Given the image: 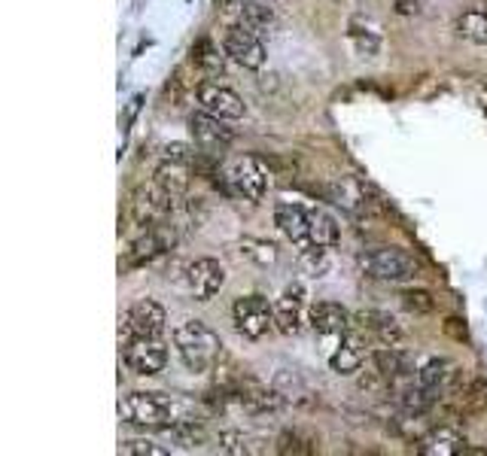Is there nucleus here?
<instances>
[{
    "mask_svg": "<svg viewBox=\"0 0 487 456\" xmlns=\"http://www.w3.org/2000/svg\"><path fill=\"white\" fill-rule=\"evenodd\" d=\"M119 417L129 426L143 429H171L180 420H186V402L167 393H129L119 402Z\"/></svg>",
    "mask_w": 487,
    "mask_h": 456,
    "instance_id": "1",
    "label": "nucleus"
},
{
    "mask_svg": "<svg viewBox=\"0 0 487 456\" xmlns=\"http://www.w3.org/2000/svg\"><path fill=\"white\" fill-rule=\"evenodd\" d=\"M174 347L193 374L211 371L222 356V338L202 319H183L174 329Z\"/></svg>",
    "mask_w": 487,
    "mask_h": 456,
    "instance_id": "2",
    "label": "nucleus"
},
{
    "mask_svg": "<svg viewBox=\"0 0 487 456\" xmlns=\"http://www.w3.org/2000/svg\"><path fill=\"white\" fill-rule=\"evenodd\" d=\"M359 268L365 277L384 280V283H409L420 277V262L402 246H374L359 255Z\"/></svg>",
    "mask_w": 487,
    "mask_h": 456,
    "instance_id": "3",
    "label": "nucleus"
},
{
    "mask_svg": "<svg viewBox=\"0 0 487 456\" xmlns=\"http://www.w3.org/2000/svg\"><path fill=\"white\" fill-rule=\"evenodd\" d=\"M275 226L281 228V235L299 250L302 259L317 262L326 253L323 246L314 241V235H311V213L305 204L277 201L275 204Z\"/></svg>",
    "mask_w": 487,
    "mask_h": 456,
    "instance_id": "4",
    "label": "nucleus"
},
{
    "mask_svg": "<svg viewBox=\"0 0 487 456\" xmlns=\"http://www.w3.org/2000/svg\"><path fill=\"white\" fill-rule=\"evenodd\" d=\"M231 323H235L238 335H244L247 341H262L275 329V308L259 292L241 295V299L231 304Z\"/></svg>",
    "mask_w": 487,
    "mask_h": 456,
    "instance_id": "5",
    "label": "nucleus"
},
{
    "mask_svg": "<svg viewBox=\"0 0 487 456\" xmlns=\"http://www.w3.org/2000/svg\"><path fill=\"white\" fill-rule=\"evenodd\" d=\"M222 49H226L229 58L244 70L266 67V43L259 40V31L247 28L244 22L226 28V34H222Z\"/></svg>",
    "mask_w": 487,
    "mask_h": 456,
    "instance_id": "6",
    "label": "nucleus"
},
{
    "mask_svg": "<svg viewBox=\"0 0 487 456\" xmlns=\"http://www.w3.org/2000/svg\"><path fill=\"white\" fill-rule=\"evenodd\" d=\"M167 326L165 308L156 299H140L134 301L129 310L122 314V335L125 344L134 338H162Z\"/></svg>",
    "mask_w": 487,
    "mask_h": 456,
    "instance_id": "7",
    "label": "nucleus"
},
{
    "mask_svg": "<svg viewBox=\"0 0 487 456\" xmlns=\"http://www.w3.org/2000/svg\"><path fill=\"white\" fill-rule=\"evenodd\" d=\"M189 134H193V143L202 156H222L235 140V131L226 125V119L207 113V110L189 116Z\"/></svg>",
    "mask_w": 487,
    "mask_h": 456,
    "instance_id": "8",
    "label": "nucleus"
},
{
    "mask_svg": "<svg viewBox=\"0 0 487 456\" xmlns=\"http://www.w3.org/2000/svg\"><path fill=\"white\" fill-rule=\"evenodd\" d=\"M222 177L229 180L231 192L247 198V201H262V198H266L268 177H266V167H262L259 158H253V156L235 158V162L226 167Z\"/></svg>",
    "mask_w": 487,
    "mask_h": 456,
    "instance_id": "9",
    "label": "nucleus"
},
{
    "mask_svg": "<svg viewBox=\"0 0 487 456\" xmlns=\"http://www.w3.org/2000/svg\"><path fill=\"white\" fill-rule=\"evenodd\" d=\"M125 365L138 378H153V374L165 371L167 347L158 338H134L125 344Z\"/></svg>",
    "mask_w": 487,
    "mask_h": 456,
    "instance_id": "10",
    "label": "nucleus"
},
{
    "mask_svg": "<svg viewBox=\"0 0 487 456\" xmlns=\"http://www.w3.org/2000/svg\"><path fill=\"white\" fill-rule=\"evenodd\" d=\"M305 310H308V292L302 283H290L281 292V299L275 301V329L281 335H299L305 326Z\"/></svg>",
    "mask_w": 487,
    "mask_h": 456,
    "instance_id": "11",
    "label": "nucleus"
},
{
    "mask_svg": "<svg viewBox=\"0 0 487 456\" xmlns=\"http://www.w3.org/2000/svg\"><path fill=\"white\" fill-rule=\"evenodd\" d=\"M414 380L420 383L423 389H429L438 402H442L445 396L451 393V389H457L460 383H463V371H460V365L457 362H451V359H427L420 368H418V374H414Z\"/></svg>",
    "mask_w": 487,
    "mask_h": 456,
    "instance_id": "12",
    "label": "nucleus"
},
{
    "mask_svg": "<svg viewBox=\"0 0 487 456\" xmlns=\"http://www.w3.org/2000/svg\"><path fill=\"white\" fill-rule=\"evenodd\" d=\"M195 98H198V103H202V110H207V113H213L220 119H226V122L244 119V113H247L241 94L231 92L229 85H220V83H198Z\"/></svg>",
    "mask_w": 487,
    "mask_h": 456,
    "instance_id": "13",
    "label": "nucleus"
},
{
    "mask_svg": "<svg viewBox=\"0 0 487 456\" xmlns=\"http://www.w3.org/2000/svg\"><path fill=\"white\" fill-rule=\"evenodd\" d=\"M174 241H177V231H174L171 222H156V226L143 228L140 237L131 244L129 250V265H143V262H153L158 259L162 253H167L174 246Z\"/></svg>",
    "mask_w": 487,
    "mask_h": 456,
    "instance_id": "14",
    "label": "nucleus"
},
{
    "mask_svg": "<svg viewBox=\"0 0 487 456\" xmlns=\"http://www.w3.org/2000/svg\"><path fill=\"white\" fill-rule=\"evenodd\" d=\"M186 283L195 301H211L226 286V268L217 259H195L186 268Z\"/></svg>",
    "mask_w": 487,
    "mask_h": 456,
    "instance_id": "15",
    "label": "nucleus"
},
{
    "mask_svg": "<svg viewBox=\"0 0 487 456\" xmlns=\"http://www.w3.org/2000/svg\"><path fill=\"white\" fill-rule=\"evenodd\" d=\"M369 335L363 329H356V326H350V332L341 338L338 350L329 356V368L335 374H356L359 368H363L365 356H369Z\"/></svg>",
    "mask_w": 487,
    "mask_h": 456,
    "instance_id": "16",
    "label": "nucleus"
},
{
    "mask_svg": "<svg viewBox=\"0 0 487 456\" xmlns=\"http://www.w3.org/2000/svg\"><path fill=\"white\" fill-rule=\"evenodd\" d=\"M369 359H372V365L378 368L390 383H393V387H405V383L414 380V374H418L411 353L402 347H384V344H381L378 350H372Z\"/></svg>",
    "mask_w": 487,
    "mask_h": 456,
    "instance_id": "17",
    "label": "nucleus"
},
{
    "mask_svg": "<svg viewBox=\"0 0 487 456\" xmlns=\"http://www.w3.org/2000/svg\"><path fill=\"white\" fill-rule=\"evenodd\" d=\"M308 323L311 329L323 335V338H345L350 326H354V317L347 314V308H341V304L335 301H317L314 308L308 310Z\"/></svg>",
    "mask_w": 487,
    "mask_h": 456,
    "instance_id": "18",
    "label": "nucleus"
},
{
    "mask_svg": "<svg viewBox=\"0 0 487 456\" xmlns=\"http://www.w3.org/2000/svg\"><path fill=\"white\" fill-rule=\"evenodd\" d=\"M354 326L369 335L374 344H384V347H399L405 338L402 326H399L396 317L387 314V310H359L354 317Z\"/></svg>",
    "mask_w": 487,
    "mask_h": 456,
    "instance_id": "19",
    "label": "nucleus"
},
{
    "mask_svg": "<svg viewBox=\"0 0 487 456\" xmlns=\"http://www.w3.org/2000/svg\"><path fill=\"white\" fill-rule=\"evenodd\" d=\"M418 453H429V456H451V453H466V438H463V432L457 426H451V423H442V426H436L433 432H427V435L418 442Z\"/></svg>",
    "mask_w": 487,
    "mask_h": 456,
    "instance_id": "20",
    "label": "nucleus"
},
{
    "mask_svg": "<svg viewBox=\"0 0 487 456\" xmlns=\"http://www.w3.org/2000/svg\"><path fill=\"white\" fill-rule=\"evenodd\" d=\"M193 167L186 162H174V158H162L158 167L153 171V183H158L167 195L183 198L189 192V183H193Z\"/></svg>",
    "mask_w": 487,
    "mask_h": 456,
    "instance_id": "21",
    "label": "nucleus"
},
{
    "mask_svg": "<svg viewBox=\"0 0 487 456\" xmlns=\"http://www.w3.org/2000/svg\"><path fill=\"white\" fill-rule=\"evenodd\" d=\"M238 22H244L253 31H268L277 22V13L271 0H241L238 4Z\"/></svg>",
    "mask_w": 487,
    "mask_h": 456,
    "instance_id": "22",
    "label": "nucleus"
},
{
    "mask_svg": "<svg viewBox=\"0 0 487 456\" xmlns=\"http://www.w3.org/2000/svg\"><path fill=\"white\" fill-rule=\"evenodd\" d=\"M347 40L359 58H374V55H381V34L372 25H365L363 19H350Z\"/></svg>",
    "mask_w": 487,
    "mask_h": 456,
    "instance_id": "23",
    "label": "nucleus"
},
{
    "mask_svg": "<svg viewBox=\"0 0 487 456\" xmlns=\"http://www.w3.org/2000/svg\"><path fill=\"white\" fill-rule=\"evenodd\" d=\"M311 213V235H314V241L323 246V250H332L335 244L341 241V228L338 222H335L332 213H326L323 207H308Z\"/></svg>",
    "mask_w": 487,
    "mask_h": 456,
    "instance_id": "24",
    "label": "nucleus"
},
{
    "mask_svg": "<svg viewBox=\"0 0 487 456\" xmlns=\"http://www.w3.org/2000/svg\"><path fill=\"white\" fill-rule=\"evenodd\" d=\"M226 49L220 52V46H213L211 40H198L193 46V64L198 70H204L207 76H222V70H226Z\"/></svg>",
    "mask_w": 487,
    "mask_h": 456,
    "instance_id": "25",
    "label": "nucleus"
},
{
    "mask_svg": "<svg viewBox=\"0 0 487 456\" xmlns=\"http://www.w3.org/2000/svg\"><path fill=\"white\" fill-rule=\"evenodd\" d=\"M275 451L277 453H284V456H311V453H317L320 447H317V438L314 435H308V432H302V429H286L277 435V442H275Z\"/></svg>",
    "mask_w": 487,
    "mask_h": 456,
    "instance_id": "26",
    "label": "nucleus"
},
{
    "mask_svg": "<svg viewBox=\"0 0 487 456\" xmlns=\"http://www.w3.org/2000/svg\"><path fill=\"white\" fill-rule=\"evenodd\" d=\"M457 31L466 43L487 46V13L484 10H469L457 19Z\"/></svg>",
    "mask_w": 487,
    "mask_h": 456,
    "instance_id": "27",
    "label": "nucleus"
},
{
    "mask_svg": "<svg viewBox=\"0 0 487 456\" xmlns=\"http://www.w3.org/2000/svg\"><path fill=\"white\" fill-rule=\"evenodd\" d=\"M116 451L125 453V456H165L167 447L153 442V438H125V442L119 444Z\"/></svg>",
    "mask_w": 487,
    "mask_h": 456,
    "instance_id": "28",
    "label": "nucleus"
},
{
    "mask_svg": "<svg viewBox=\"0 0 487 456\" xmlns=\"http://www.w3.org/2000/svg\"><path fill=\"white\" fill-rule=\"evenodd\" d=\"M241 253L250 255V259H257L259 265H275L277 262V246L268 241H257V237H244Z\"/></svg>",
    "mask_w": 487,
    "mask_h": 456,
    "instance_id": "29",
    "label": "nucleus"
},
{
    "mask_svg": "<svg viewBox=\"0 0 487 456\" xmlns=\"http://www.w3.org/2000/svg\"><path fill=\"white\" fill-rule=\"evenodd\" d=\"M399 299H402V308L411 310V314H433L436 310L433 295H429L427 290H405Z\"/></svg>",
    "mask_w": 487,
    "mask_h": 456,
    "instance_id": "30",
    "label": "nucleus"
},
{
    "mask_svg": "<svg viewBox=\"0 0 487 456\" xmlns=\"http://www.w3.org/2000/svg\"><path fill=\"white\" fill-rule=\"evenodd\" d=\"M220 451L222 453H253V447H250V438L241 435V432H222Z\"/></svg>",
    "mask_w": 487,
    "mask_h": 456,
    "instance_id": "31",
    "label": "nucleus"
},
{
    "mask_svg": "<svg viewBox=\"0 0 487 456\" xmlns=\"http://www.w3.org/2000/svg\"><path fill=\"white\" fill-rule=\"evenodd\" d=\"M198 147H186V143H171V147H165L162 158H174V162H186V165H195L198 158Z\"/></svg>",
    "mask_w": 487,
    "mask_h": 456,
    "instance_id": "32",
    "label": "nucleus"
},
{
    "mask_svg": "<svg viewBox=\"0 0 487 456\" xmlns=\"http://www.w3.org/2000/svg\"><path fill=\"white\" fill-rule=\"evenodd\" d=\"M393 10L399 15H418L420 13V0H393Z\"/></svg>",
    "mask_w": 487,
    "mask_h": 456,
    "instance_id": "33",
    "label": "nucleus"
}]
</instances>
